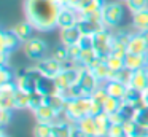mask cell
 <instances>
[{
    "mask_svg": "<svg viewBox=\"0 0 148 137\" xmlns=\"http://www.w3.org/2000/svg\"><path fill=\"white\" fill-rule=\"evenodd\" d=\"M78 11L75 8H70V6H62L61 13L58 16V25L61 29H67V27H73V25L78 24Z\"/></svg>",
    "mask_w": 148,
    "mask_h": 137,
    "instance_id": "cell-11",
    "label": "cell"
},
{
    "mask_svg": "<svg viewBox=\"0 0 148 137\" xmlns=\"http://www.w3.org/2000/svg\"><path fill=\"white\" fill-rule=\"evenodd\" d=\"M78 45L81 46V50H86V48H92V35H83L78 41Z\"/></svg>",
    "mask_w": 148,
    "mask_h": 137,
    "instance_id": "cell-42",
    "label": "cell"
},
{
    "mask_svg": "<svg viewBox=\"0 0 148 137\" xmlns=\"http://www.w3.org/2000/svg\"><path fill=\"white\" fill-rule=\"evenodd\" d=\"M11 120H13V110H8V108H0V124H2V127L8 126Z\"/></svg>",
    "mask_w": 148,
    "mask_h": 137,
    "instance_id": "cell-40",
    "label": "cell"
},
{
    "mask_svg": "<svg viewBox=\"0 0 148 137\" xmlns=\"http://www.w3.org/2000/svg\"><path fill=\"white\" fill-rule=\"evenodd\" d=\"M78 27L81 29L83 35H94L99 30L105 29V24L102 21V13L92 16H80L78 19Z\"/></svg>",
    "mask_w": 148,
    "mask_h": 137,
    "instance_id": "cell-7",
    "label": "cell"
},
{
    "mask_svg": "<svg viewBox=\"0 0 148 137\" xmlns=\"http://www.w3.org/2000/svg\"><path fill=\"white\" fill-rule=\"evenodd\" d=\"M14 80V72L13 69H10L7 65H2L0 67V85H5V83H11Z\"/></svg>",
    "mask_w": 148,
    "mask_h": 137,
    "instance_id": "cell-36",
    "label": "cell"
},
{
    "mask_svg": "<svg viewBox=\"0 0 148 137\" xmlns=\"http://www.w3.org/2000/svg\"><path fill=\"white\" fill-rule=\"evenodd\" d=\"M131 78H132V70H129L127 67H124V69H121V70H118V72L113 73L112 80H118V81H121V83H124V85L129 86Z\"/></svg>",
    "mask_w": 148,
    "mask_h": 137,
    "instance_id": "cell-35",
    "label": "cell"
},
{
    "mask_svg": "<svg viewBox=\"0 0 148 137\" xmlns=\"http://www.w3.org/2000/svg\"><path fill=\"white\" fill-rule=\"evenodd\" d=\"M34 137H53V123H42L37 121L32 131Z\"/></svg>",
    "mask_w": 148,
    "mask_h": 137,
    "instance_id": "cell-29",
    "label": "cell"
},
{
    "mask_svg": "<svg viewBox=\"0 0 148 137\" xmlns=\"http://www.w3.org/2000/svg\"><path fill=\"white\" fill-rule=\"evenodd\" d=\"M129 86L138 89V91L143 92L145 89L148 88V70L147 69H140V70H135L132 72V78H131V83Z\"/></svg>",
    "mask_w": 148,
    "mask_h": 137,
    "instance_id": "cell-17",
    "label": "cell"
},
{
    "mask_svg": "<svg viewBox=\"0 0 148 137\" xmlns=\"http://www.w3.org/2000/svg\"><path fill=\"white\" fill-rule=\"evenodd\" d=\"M72 134V124L67 121H54L53 123V137H70Z\"/></svg>",
    "mask_w": 148,
    "mask_h": 137,
    "instance_id": "cell-26",
    "label": "cell"
},
{
    "mask_svg": "<svg viewBox=\"0 0 148 137\" xmlns=\"http://www.w3.org/2000/svg\"><path fill=\"white\" fill-rule=\"evenodd\" d=\"M127 51L134 54H148V43L145 41V38L142 37V34H134L131 37L127 43Z\"/></svg>",
    "mask_w": 148,
    "mask_h": 137,
    "instance_id": "cell-14",
    "label": "cell"
},
{
    "mask_svg": "<svg viewBox=\"0 0 148 137\" xmlns=\"http://www.w3.org/2000/svg\"><path fill=\"white\" fill-rule=\"evenodd\" d=\"M0 137H8V136H7L5 132H2V134H0Z\"/></svg>",
    "mask_w": 148,
    "mask_h": 137,
    "instance_id": "cell-47",
    "label": "cell"
},
{
    "mask_svg": "<svg viewBox=\"0 0 148 137\" xmlns=\"http://www.w3.org/2000/svg\"><path fill=\"white\" fill-rule=\"evenodd\" d=\"M38 89L40 92H43L45 96H49V94H54V92H59L58 86H56V81L54 78H48V76H42L38 81Z\"/></svg>",
    "mask_w": 148,
    "mask_h": 137,
    "instance_id": "cell-27",
    "label": "cell"
},
{
    "mask_svg": "<svg viewBox=\"0 0 148 137\" xmlns=\"http://www.w3.org/2000/svg\"><path fill=\"white\" fill-rule=\"evenodd\" d=\"M81 37H83V32H81L80 27H78V24L73 25V27L61 29V41H62V45H65V46L78 45V41H80Z\"/></svg>",
    "mask_w": 148,
    "mask_h": 137,
    "instance_id": "cell-13",
    "label": "cell"
},
{
    "mask_svg": "<svg viewBox=\"0 0 148 137\" xmlns=\"http://www.w3.org/2000/svg\"><path fill=\"white\" fill-rule=\"evenodd\" d=\"M142 96H143V92L138 91V89L132 88V86H127V91H126L124 97H123V101L127 102V104H132L135 105L138 101H142Z\"/></svg>",
    "mask_w": 148,
    "mask_h": 137,
    "instance_id": "cell-31",
    "label": "cell"
},
{
    "mask_svg": "<svg viewBox=\"0 0 148 137\" xmlns=\"http://www.w3.org/2000/svg\"><path fill=\"white\" fill-rule=\"evenodd\" d=\"M34 25L30 24L29 21H21V22H18L16 25H14L13 29H11V30L14 32V34L18 35V37H19V40L21 41H26V40H29L30 38V35H32V30H34Z\"/></svg>",
    "mask_w": 148,
    "mask_h": 137,
    "instance_id": "cell-24",
    "label": "cell"
},
{
    "mask_svg": "<svg viewBox=\"0 0 148 137\" xmlns=\"http://www.w3.org/2000/svg\"><path fill=\"white\" fill-rule=\"evenodd\" d=\"M121 104H123L121 99H116V97L108 96V99L103 102V112H105V113H108V115H113V113H116V112H119Z\"/></svg>",
    "mask_w": 148,
    "mask_h": 137,
    "instance_id": "cell-30",
    "label": "cell"
},
{
    "mask_svg": "<svg viewBox=\"0 0 148 137\" xmlns=\"http://www.w3.org/2000/svg\"><path fill=\"white\" fill-rule=\"evenodd\" d=\"M53 57L54 59H58L59 62L62 64V67L65 65V64L69 62V50H67V46L65 45H61V46H58V48H54V53H53Z\"/></svg>",
    "mask_w": 148,
    "mask_h": 137,
    "instance_id": "cell-33",
    "label": "cell"
},
{
    "mask_svg": "<svg viewBox=\"0 0 148 137\" xmlns=\"http://www.w3.org/2000/svg\"><path fill=\"white\" fill-rule=\"evenodd\" d=\"M16 89H18L16 81L0 85V108L13 110L14 108V94H16Z\"/></svg>",
    "mask_w": 148,
    "mask_h": 137,
    "instance_id": "cell-10",
    "label": "cell"
},
{
    "mask_svg": "<svg viewBox=\"0 0 148 137\" xmlns=\"http://www.w3.org/2000/svg\"><path fill=\"white\" fill-rule=\"evenodd\" d=\"M67 50H69V59L77 62L81 54V46L80 45H72V46H67Z\"/></svg>",
    "mask_w": 148,
    "mask_h": 137,
    "instance_id": "cell-41",
    "label": "cell"
},
{
    "mask_svg": "<svg viewBox=\"0 0 148 137\" xmlns=\"http://www.w3.org/2000/svg\"><path fill=\"white\" fill-rule=\"evenodd\" d=\"M29 105H30V92L18 88L16 94H14V108L23 110V108H29Z\"/></svg>",
    "mask_w": 148,
    "mask_h": 137,
    "instance_id": "cell-28",
    "label": "cell"
},
{
    "mask_svg": "<svg viewBox=\"0 0 148 137\" xmlns=\"http://www.w3.org/2000/svg\"><path fill=\"white\" fill-rule=\"evenodd\" d=\"M45 99H46V96L43 94V92H40L38 89L34 91V92H30V105H29V108L34 112L35 108H38L40 105L45 104Z\"/></svg>",
    "mask_w": 148,
    "mask_h": 137,
    "instance_id": "cell-34",
    "label": "cell"
},
{
    "mask_svg": "<svg viewBox=\"0 0 148 137\" xmlns=\"http://www.w3.org/2000/svg\"><path fill=\"white\" fill-rule=\"evenodd\" d=\"M92 48L96 50V53L100 57H107L108 54H112L113 48V32L110 29H102L97 34L92 35Z\"/></svg>",
    "mask_w": 148,
    "mask_h": 137,
    "instance_id": "cell-4",
    "label": "cell"
},
{
    "mask_svg": "<svg viewBox=\"0 0 148 137\" xmlns=\"http://www.w3.org/2000/svg\"><path fill=\"white\" fill-rule=\"evenodd\" d=\"M34 116H35L37 121H42V123H54L58 120V113L48 104H43L38 108H35L34 110Z\"/></svg>",
    "mask_w": 148,
    "mask_h": 137,
    "instance_id": "cell-15",
    "label": "cell"
},
{
    "mask_svg": "<svg viewBox=\"0 0 148 137\" xmlns=\"http://www.w3.org/2000/svg\"><path fill=\"white\" fill-rule=\"evenodd\" d=\"M103 5H105V2H103V0H91V2H88L84 6H81L80 10H77V11H78V16L99 14V13H102Z\"/></svg>",
    "mask_w": 148,
    "mask_h": 137,
    "instance_id": "cell-20",
    "label": "cell"
},
{
    "mask_svg": "<svg viewBox=\"0 0 148 137\" xmlns=\"http://www.w3.org/2000/svg\"><path fill=\"white\" fill-rule=\"evenodd\" d=\"M140 34H142V37L145 38V41L148 43V29H145V30H140Z\"/></svg>",
    "mask_w": 148,
    "mask_h": 137,
    "instance_id": "cell-45",
    "label": "cell"
},
{
    "mask_svg": "<svg viewBox=\"0 0 148 137\" xmlns=\"http://www.w3.org/2000/svg\"><path fill=\"white\" fill-rule=\"evenodd\" d=\"M77 124L88 134L89 137H97V124H96V118L92 115H86L84 118L77 121Z\"/></svg>",
    "mask_w": 148,
    "mask_h": 137,
    "instance_id": "cell-22",
    "label": "cell"
},
{
    "mask_svg": "<svg viewBox=\"0 0 148 137\" xmlns=\"http://www.w3.org/2000/svg\"><path fill=\"white\" fill-rule=\"evenodd\" d=\"M94 118H96V124H97V137H107L108 129H110V126H112L110 115L105 113V112H102V113H99Z\"/></svg>",
    "mask_w": 148,
    "mask_h": 137,
    "instance_id": "cell-21",
    "label": "cell"
},
{
    "mask_svg": "<svg viewBox=\"0 0 148 137\" xmlns=\"http://www.w3.org/2000/svg\"><path fill=\"white\" fill-rule=\"evenodd\" d=\"M70 137H89V136H88V134L84 132V131L81 129L77 123H75V124H72V134H70Z\"/></svg>",
    "mask_w": 148,
    "mask_h": 137,
    "instance_id": "cell-43",
    "label": "cell"
},
{
    "mask_svg": "<svg viewBox=\"0 0 148 137\" xmlns=\"http://www.w3.org/2000/svg\"><path fill=\"white\" fill-rule=\"evenodd\" d=\"M59 2H61L62 6H70V8H75V10H77L80 0H59Z\"/></svg>",
    "mask_w": 148,
    "mask_h": 137,
    "instance_id": "cell-44",
    "label": "cell"
},
{
    "mask_svg": "<svg viewBox=\"0 0 148 137\" xmlns=\"http://www.w3.org/2000/svg\"><path fill=\"white\" fill-rule=\"evenodd\" d=\"M78 85L83 88L84 94H86V96H91L100 85H102V83H100L99 78H97V76L92 73V70H89L88 67H81V73H80Z\"/></svg>",
    "mask_w": 148,
    "mask_h": 137,
    "instance_id": "cell-9",
    "label": "cell"
},
{
    "mask_svg": "<svg viewBox=\"0 0 148 137\" xmlns=\"http://www.w3.org/2000/svg\"><path fill=\"white\" fill-rule=\"evenodd\" d=\"M124 64L129 70L135 72V70L145 69L147 64V54H134V53H127L124 57Z\"/></svg>",
    "mask_w": 148,
    "mask_h": 137,
    "instance_id": "cell-18",
    "label": "cell"
},
{
    "mask_svg": "<svg viewBox=\"0 0 148 137\" xmlns=\"http://www.w3.org/2000/svg\"><path fill=\"white\" fill-rule=\"evenodd\" d=\"M105 62H107V65H108L110 69L113 70V73L118 72V70H121V69H124V67H126L124 59H123V57L115 56V54H108V56L105 57Z\"/></svg>",
    "mask_w": 148,
    "mask_h": 137,
    "instance_id": "cell-32",
    "label": "cell"
},
{
    "mask_svg": "<svg viewBox=\"0 0 148 137\" xmlns=\"http://www.w3.org/2000/svg\"><path fill=\"white\" fill-rule=\"evenodd\" d=\"M123 2H126V0H123Z\"/></svg>",
    "mask_w": 148,
    "mask_h": 137,
    "instance_id": "cell-48",
    "label": "cell"
},
{
    "mask_svg": "<svg viewBox=\"0 0 148 137\" xmlns=\"http://www.w3.org/2000/svg\"><path fill=\"white\" fill-rule=\"evenodd\" d=\"M89 70H92V73L97 76V78H99L100 83H105V81H108V80L113 78V70L107 65L105 61L99 62L96 67H92V69H89Z\"/></svg>",
    "mask_w": 148,
    "mask_h": 137,
    "instance_id": "cell-23",
    "label": "cell"
},
{
    "mask_svg": "<svg viewBox=\"0 0 148 137\" xmlns=\"http://www.w3.org/2000/svg\"><path fill=\"white\" fill-rule=\"evenodd\" d=\"M91 104H92L91 96H83V97L67 101V104H65V110H64L67 120L70 121L72 124H75L78 120H81V118H84L86 115H89Z\"/></svg>",
    "mask_w": 148,
    "mask_h": 137,
    "instance_id": "cell-2",
    "label": "cell"
},
{
    "mask_svg": "<svg viewBox=\"0 0 148 137\" xmlns=\"http://www.w3.org/2000/svg\"><path fill=\"white\" fill-rule=\"evenodd\" d=\"M123 16H124V8L119 2H108L102 8V21L107 29H115L121 24Z\"/></svg>",
    "mask_w": 148,
    "mask_h": 137,
    "instance_id": "cell-3",
    "label": "cell"
},
{
    "mask_svg": "<svg viewBox=\"0 0 148 137\" xmlns=\"http://www.w3.org/2000/svg\"><path fill=\"white\" fill-rule=\"evenodd\" d=\"M134 120L137 121L138 124L148 127V105H147V107H143V108H140V110H137Z\"/></svg>",
    "mask_w": 148,
    "mask_h": 137,
    "instance_id": "cell-39",
    "label": "cell"
},
{
    "mask_svg": "<svg viewBox=\"0 0 148 137\" xmlns=\"http://www.w3.org/2000/svg\"><path fill=\"white\" fill-rule=\"evenodd\" d=\"M37 69H38V72L42 73L43 76H48V78H56V76L61 73V70L64 69L62 67V64L59 62L58 59H54V57H43L42 61H38L37 62Z\"/></svg>",
    "mask_w": 148,
    "mask_h": 137,
    "instance_id": "cell-8",
    "label": "cell"
},
{
    "mask_svg": "<svg viewBox=\"0 0 148 137\" xmlns=\"http://www.w3.org/2000/svg\"><path fill=\"white\" fill-rule=\"evenodd\" d=\"M126 3H127L129 11H132V13L148 8V0H126Z\"/></svg>",
    "mask_w": 148,
    "mask_h": 137,
    "instance_id": "cell-38",
    "label": "cell"
},
{
    "mask_svg": "<svg viewBox=\"0 0 148 137\" xmlns=\"http://www.w3.org/2000/svg\"><path fill=\"white\" fill-rule=\"evenodd\" d=\"M45 104H48L49 107H51L53 110H54L56 113L59 115L61 112H64V110H65V104H67V101H65V97L61 94V91H59V92H54V94L46 96Z\"/></svg>",
    "mask_w": 148,
    "mask_h": 137,
    "instance_id": "cell-19",
    "label": "cell"
},
{
    "mask_svg": "<svg viewBox=\"0 0 148 137\" xmlns=\"http://www.w3.org/2000/svg\"><path fill=\"white\" fill-rule=\"evenodd\" d=\"M19 37L13 30H2V34H0V51L11 53L19 46Z\"/></svg>",
    "mask_w": 148,
    "mask_h": 137,
    "instance_id": "cell-12",
    "label": "cell"
},
{
    "mask_svg": "<svg viewBox=\"0 0 148 137\" xmlns=\"http://www.w3.org/2000/svg\"><path fill=\"white\" fill-rule=\"evenodd\" d=\"M80 73H81V67H67V69H62L61 73L54 78L56 86H58L59 91H65L67 88L77 85L78 80H80Z\"/></svg>",
    "mask_w": 148,
    "mask_h": 137,
    "instance_id": "cell-6",
    "label": "cell"
},
{
    "mask_svg": "<svg viewBox=\"0 0 148 137\" xmlns=\"http://www.w3.org/2000/svg\"><path fill=\"white\" fill-rule=\"evenodd\" d=\"M132 24L135 29H138V32L148 29V8L132 13Z\"/></svg>",
    "mask_w": 148,
    "mask_h": 137,
    "instance_id": "cell-25",
    "label": "cell"
},
{
    "mask_svg": "<svg viewBox=\"0 0 148 137\" xmlns=\"http://www.w3.org/2000/svg\"><path fill=\"white\" fill-rule=\"evenodd\" d=\"M91 99L103 105V102H105L107 99H108V92H107V89H105V86H103V83L96 89V91L92 92V94H91Z\"/></svg>",
    "mask_w": 148,
    "mask_h": 137,
    "instance_id": "cell-37",
    "label": "cell"
},
{
    "mask_svg": "<svg viewBox=\"0 0 148 137\" xmlns=\"http://www.w3.org/2000/svg\"><path fill=\"white\" fill-rule=\"evenodd\" d=\"M23 50H24V54H26V56L29 57L30 61H35V62H38V61H42L43 57H45L48 46H46L45 40H42V38L30 37L29 40L24 41Z\"/></svg>",
    "mask_w": 148,
    "mask_h": 137,
    "instance_id": "cell-5",
    "label": "cell"
},
{
    "mask_svg": "<svg viewBox=\"0 0 148 137\" xmlns=\"http://www.w3.org/2000/svg\"><path fill=\"white\" fill-rule=\"evenodd\" d=\"M145 69L148 70V54H147V64H145Z\"/></svg>",
    "mask_w": 148,
    "mask_h": 137,
    "instance_id": "cell-46",
    "label": "cell"
},
{
    "mask_svg": "<svg viewBox=\"0 0 148 137\" xmlns=\"http://www.w3.org/2000/svg\"><path fill=\"white\" fill-rule=\"evenodd\" d=\"M103 86H105L108 96L116 97V99H121V101H123V97H124L126 91H127V85L118 81V80H108V81L103 83Z\"/></svg>",
    "mask_w": 148,
    "mask_h": 137,
    "instance_id": "cell-16",
    "label": "cell"
},
{
    "mask_svg": "<svg viewBox=\"0 0 148 137\" xmlns=\"http://www.w3.org/2000/svg\"><path fill=\"white\" fill-rule=\"evenodd\" d=\"M26 18L37 30H51L58 25V16L62 10L59 0H26Z\"/></svg>",
    "mask_w": 148,
    "mask_h": 137,
    "instance_id": "cell-1",
    "label": "cell"
}]
</instances>
